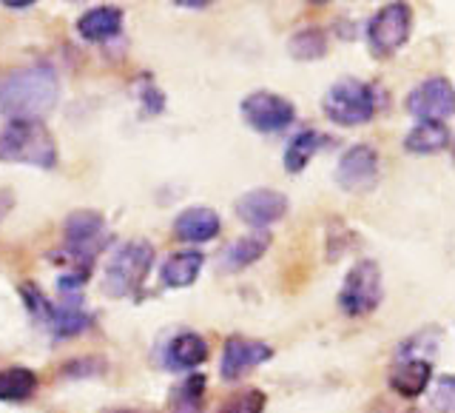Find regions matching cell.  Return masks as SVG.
Returning a JSON list of instances; mask_svg holds the SVG:
<instances>
[{
  "mask_svg": "<svg viewBox=\"0 0 455 413\" xmlns=\"http://www.w3.org/2000/svg\"><path fill=\"white\" fill-rule=\"evenodd\" d=\"M274 353H276L274 345H267V342H262V339L234 334V336H228L225 345H222L220 374L225 382H236V379L245 377L248 370L274 360Z\"/></svg>",
  "mask_w": 455,
  "mask_h": 413,
  "instance_id": "cell-9",
  "label": "cell"
},
{
  "mask_svg": "<svg viewBox=\"0 0 455 413\" xmlns=\"http://www.w3.org/2000/svg\"><path fill=\"white\" fill-rule=\"evenodd\" d=\"M390 388L404 396V399H416L421 396L433 382V362L430 360H398L390 370Z\"/></svg>",
  "mask_w": 455,
  "mask_h": 413,
  "instance_id": "cell-17",
  "label": "cell"
},
{
  "mask_svg": "<svg viewBox=\"0 0 455 413\" xmlns=\"http://www.w3.org/2000/svg\"><path fill=\"white\" fill-rule=\"evenodd\" d=\"M384 299V277L376 260H359L341 279V288L336 294V305L345 317H367L373 313Z\"/></svg>",
  "mask_w": 455,
  "mask_h": 413,
  "instance_id": "cell-5",
  "label": "cell"
},
{
  "mask_svg": "<svg viewBox=\"0 0 455 413\" xmlns=\"http://www.w3.org/2000/svg\"><path fill=\"white\" fill-rule=\"evenodd\" d=\"M208 360V339L199 336L196 331H180L168 339V345L163 351V365L168 370H177V374H188L196 370Z\"/></svg>",
  "mask_w": 455,
  "mask_h": 413,
  "instance_id": "cell-14",
  "label": "cell"
},
{
  "mask_svg": "<svg viewBox=\"0 0 455 413\" xmlns=\"http://www.w3.org/2000/svg\"><path fill=\"white\" fill-rule=\"evenodd\" d=\"M60 77L52 63H28L0 77V114L6 120H43L57 109Z\"/></svg>",
  "mask_w": 455,
  "mask_h": 413,
  "instance_id": "cell-1",
  "label": "cell"
},
{
  "mask_svg": "<svg viewBox=\"0 0 455 413\" xmlns=\"http://www.w3.org/2000/svg\"><path fill=\"white\" fill-rule=\"evenodd\" d=\"M40 325L57 339H71L94 328V313L85 308L83 294H60V303H52Z\"/></svg>",
  "mask_w": 455,
  "mask_h": 413,
  "instance_id": "cell-12",
  "label": "cell"
},
{
  "mask_svg": "<svg viewBox=\"0 0 455 413\" xmlns=\"http://www.w3.org/2000/svg\"><path fill=\"white\" fill-rule=\"evenodd\" d=\"M430 402H433L435 413H452V402H455V379H452V374H444V377L435 379Z\"/></svg>",
  "mask_w": 455,
  "mask_h": 413,
  "instance_id": "cell-25",
  "label": "cell"
},
{
  "mask_svg": "<svg viewBox=\"0 0 455 413\" xmlns=\"http://www.w3.org/2000/svg\"><path fill=\"white\" fill-rule=\"evenodd\" d=\"M0 163H20L52 171L57 166V140L43 120H6L0 128Z\"/></svg>",
  "mask_w": 455,
  "mask_h": 413,
  "instance_id": "cell-2",
  "label": "cell"
},
{
  "mask_svg": "<svg viewBox=\"0 0 455 413\" xmlns=\"http://www.w3.org/2000/svg\"><path fill=\"white\" fill-rule=\"evenodd\" d=\"M288 52L293 61H322V57L327 54V35H324V28L319 26H305V28H299V32L291 35L288 40Z\"/></svg>",
  "mask_w": 455,
  "mask_h": 413,
  "instance_id": "cell-23",
  "label": "cell"
},
{
  "mask_svg": "<svg viewBox=\"0 0 455 413\" xmlns=\"http://www.w3.org/2000/svg\"><path fill=\"white\" fill-rule=\"evenodd\" d=\"M205 393H208V377L191 370V374H185L174 388L168 391V410L171 413H203Z\"/></svg>",
  "mask_w": 455,
  "mask_h": 413,
  "instance_id": "cell-20",
  "label": "cell"
},
{
  "mask_svg": "<svg viewBox=\"0 0 455 413\" xmlns=\"http://www.w3.org/2000/svg\"><path fill=\"white\" fill-rule=\"evenodd\" d=\"M267 396L259 388H248L242 393H234L231 399H225L217 413H265Z\"/></svg>",
  "mask_w": 455,
  "mask_h": 413,
  "instance_id": "cell-24",
  "label": "cell"
},
{
  "mask_svg": "<svg viewBox=\"0 0 455 413\" xmlns=\"http://www.w3.org/2000/svg\"><path fill=\"white\" fill-rule=\"evenodd\" d=\"M222 231V220L220 214L208 208V206H191L182 208L174 220V237L185 246H199V242H211L217 239Z\"/></svg>",
  "mask_w": 455,
  "mask_h": 413,
  "instance_id": "cell-13",
  "label": "cell"
},
{
  "mask_svg": "<svg viewBox=\"0 0 455 413\" xmlns=\"http://www.w3.org/2000/svg\"><path fill=\"white\" fill-rule=\"evenodd\" d=\"M407 413H421V410H407Z\"/></svg>",
  "mask_w": 455,
  "mask_h": 413,
  "instance_id": "cell-29",
  "label": "cell"
},
{
  "mask_svg": "<svg viewBox=\"0 0 455 413\" xmlns=\"http://www.w3.org/2000/svg\"><path fill=\"white\" fill-rule=\"evenodd\" d=\"M123 23H125V12L120 6H94V9H85L80 18H77V35L85 43H108L114 37H120L123 32Z\"/></svg>",
  "mask_w": 455,
  "mask_h": 413,
  "instance_id": "cell-15",
  "label": "cell"
},
{
  "mask_svg": "<svg viewBox=\"0 0 455 413\" xmlns=\"http://www.w3.org/2000/svg\"><path fill=\"white\" fill-rule=\"evenodd\" d=\"M452 142V134L447 123L438 120H419L416 126L410 128L404 137V151L419 154V157H430V154H441L447 151Z\"/></svg>",
  "mask_w": 455,
  "mask_h": 413,
  "instance_id": "cell-19",
  "label": "cell"
},
{
  "mask_svg": "<svg viewBox=\"0 0 455 413\" xmlns=\"http://www.w3.org/2000/svg\"><path fill=\"white\" fill-rule=\"evenodd\" d=\"M288 208H291L288 197L274 189H251L242 197H236L234 203L236 217L245 225H251L253 231H265L267 225L284 220Z\"/></svg>",
  "mask_w": 455,
  "mask_h": 413,
  "instance_id": "cell-11",
  "label": "cell"
},
{
  "mask_svg": "<svg viewBox=\"0 0 455 413\" xmlns=\"http://www.w3.org/2000/svg\"><path fill=\"white\" fill-rule=\"evenodd\" d=\"M111 413H146V410H134V408H123V410H111Z\"/></svg>",
  "mask_w": 455,
  "mask_h": 413,
  "instance_id": "cell-28",
  "label": "cell"
},
{
  "mask_svg": "<svg viewBox=\"0 0 455 413\" xmlns=\"http://www.w3.org/2000/svg\"><path fill=\"white\" fill-rule=\"evenodd\" d=\"M412 32V9L404 0L379 6V12L367 20V46L379 61H387L410 40Z\"/></svg>",
  "mask_w": 455,
  "mask_h": 413,
  "instance_id": "cell-6",
  "label": "cell"
},
{
  "mask_svg": "<svg viewBox=\"0 0 455 413\" xmlns=\"http://www.w3.org/2000/svg\"><path fill=\"white\" fill-rule=\"evenodd\" d=\"M379 109V94L373 83H364L359 77H341L336 80L331 89L322 97V111L324 117L345 126V128H355L373 120V114Z\"/></svg>",
  "mask_w": 455,
  "mask_h": 413,
  "instance_id": "cell-3",
  "label": "cell"
},
{
  "mask_svg": "<svg viewBox=\"0 0 455 413\" xmlns=\"http://www.w3.org/2000/svg\"><path fill=\"white\" fill-rule=\"evenodd\" d=\"M455 106V92L447 77H427L412 89L404 100V109L419 120H438L444 123Z\"/></svg>",
  "mask_w": 455,
  "mask_h": 413,
  "instance_id": "cell-10",
  "label": "cell"
},
{
  "mask_svg": "<svg viewBox=\"0 0 455 413\" xmlns=\"http://www.w3.org/2000/svg\"><path fill=\"white\" fill-rule=\"evenodd\" d=\"M203 265H205V254L196 251V248H185L171 254L168 260L163 263L160 271V282L165 288H191L196 282V277L203 274Z\"/></svg>",
  "mask_w": 455,
  "mask_h": 413,
  "instance_id": "cell-18",
  "label": "cell"
},
{
  "mask_svg": "<svg viewBox=\"0 0 455 413\" xmlns=\"http://www.w3.org/2000/svg\"><path fill=\"white\" fill-rule=\"evenodd\" d=\"M327 142V134H322L319 128H302L299 134L291 137V142L284 146V171L288 174H302V171L307 168V163L316 157Z\"/></svg>",
  "mask_w": 455,
  "mask_h": 413,
  "instance_id": "cell-21",
  "label": "cell"
},
{
  "mask_svg": "<svg viewBox=\"0 0 455 413\" xmlns=\"http://www.w3.org/2000/svg\"><path fill=\"white\" fill-rule=\"evenodd\" d=\"M239 111H242V120L259 134H279L296 123V106L288 97L267 92V89L251 92L242 97Z\"/></svg>",
  "mask_w": 455,
  "mask_h": 413,
  "instance_id": "cell-7",
  "label": "cell"
},
{
  "mask_svg": "<svg viewBox=\"0 0 455 413\" xmlns=\"http://www.w3.org/2000/svg\"><path fill=\"white\" fill-rule=\"evenodd\" d=\"M270 248V234L267 231H251L236 237L231 246H225L220 254V271L222 274H239V271L251 268L259 263L265 251Z\"/></svg>",
  "mask_w": 455,
  "mask_h": 413,
  "instance_id": "cell-16",
  "label": "cell"
},
{
  "mask_svg": "<svg viewBox=\"0 0 455 413\" xmlns=\"http://www.w3.org/2000/svg\"><path fill=\"white\" fill-rule=\"evenodd\" d=\"M37 374L32 368L14 365L0 370V402H26L37 391Z\"/></svg>",
  "mask_w": 455,
  "mask_h": 413,
  "instance_id": "cell-22",
  "label": "cell"
},
{
  "mask_svg": "<svg viewBox=\"0 0 455 413\" xmlns=\"http://www.w3.org/2000/svg\"><path fill=\"white\" fill-rule=\"evenodd\" d=\"M180 9H208V0H177Z\"/></svg>",
  "mask_w": 455,
  "mask_h": 413,
  "instance_id": "cell-27",
  "label": "cell"
},
{
  "mask_svg": "<svg viewBox=\"0 0 455 413\" xmlns=\"http://www.w3.org/2000/svg\"><path fill=\"white\" fill-rule=\"evenodd\" d=\"M381 174V160L379 151L370 142H353L345 154L339 157L336 166V185L347 194H367L376 189Z\"/></svg>",
  "mask_w": 455,
  "mask_h": 413,
  "instance_id": "cell-8",
  "label": "cell"
},
{
  "mask_svg": "<svg viewBox=\"0 0 455 413\" xmlns=\"http://www.w3.org/2000/svg\"><path fill=\"white\" fill-rule=\"evenodd\" d=\"M32 6H35V0H26V4H20V0H4V9H14V12H23Z\"/></svg>",
  "mask_w": 455,
  "mask_h": 413,
  "instance_id": "cell-26",
  "label": "cell"
},
{
  "mask_svg": "<svg viewBox=\"0 0 455 413\" xmlns=\"http://www.w3.org/2000/svg\"><path fill=\"white\" fill-rule=\"evenodd\" d=\"M156 260V251L148 239H128L114 251L103 271V291L111 299L132 296L142 288L148 271Z\"/></svg>",
  "mask_w": 455,
  "mask_h": 413,
  "instance_id": "cell-4",
  "label": "cell"
}]
</instances>
